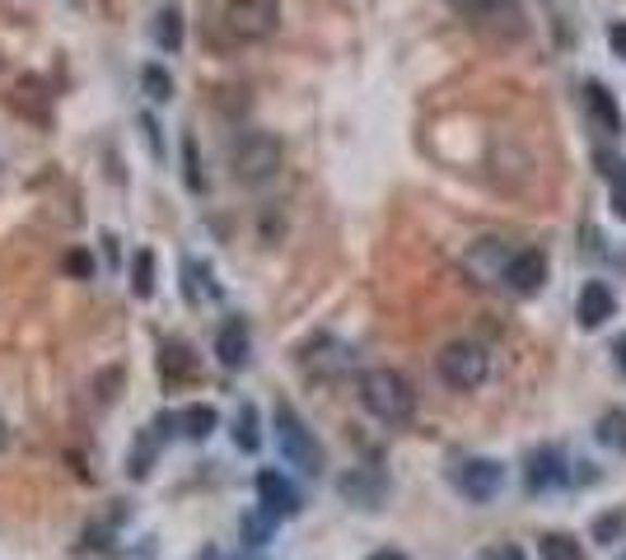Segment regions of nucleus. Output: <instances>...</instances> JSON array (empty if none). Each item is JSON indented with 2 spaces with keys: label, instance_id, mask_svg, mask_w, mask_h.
I'll use <instances>...</instances> for the list:
<instances>
[{
  "label": "nucleus",
  "instance_id": "obj_1",
  "mask_svg": "<svg viewBox=\"0 0 626 560\" xmlns=\"http://www.w3.org/2000/svg\"><path fill=\"white\" fill-rule=\"evenodd\" d=\"M360 402L370 416H379L384 425H402L416 411V393L398 369H365L360 373Z\"/></svg>",
  "mask_w": 626,
  "mask_h": 560
},
{
  "label": "nucleus",
  "instance_id": "obj_2",
  "mask_svg": "<svg viewBox=\"0 0 626 560\" xmlns=\"http://www.w3.org/2000/svg\"><path fill=\"white\" fill-rule=\"evenodd\" d=\"M272 430H276V448H280V458H286L290 467H300V472H323V448L318 440H313V430L300 420V411L286 407L280 402L276 407V420H272Z\"/></svg>",
  "mask_w": 626,
  "mask_h": 560
},
{
  "label": "nucleus",
  "instance_id": "obj_3",
  "mask_svg": "<svg viewBox=\"0 0 626 560\" xmlns=\"http://www.w3.org/2000/svg\"><path fill=\"white\" fill-rule=\"evenodd\" d=\"M435 365H440V379L449 387H459V393H473V387H481L487 373H491V360H487V351H481L477 341H449Z\"/></svg>",
  "mask_w": 626,
  "mask_h": 560
},
{
  "label": "nucleus",
  "instance_id": "obj_4",
  "mask_svg": "<svg viewBox=\"0 0 626 560\" xmlns=\"http://www.w3.org/2000/svg\"><path fill=\"white\" fill-rule=\"evenodd\" d=\"M276 168H280V140L276 136L248 131L239 145H234V178H239V182L258 187V182L276 178Z\"/></svg>",
  "mask_w": 626,
  "mask_h": 560
},
{
  "label": "nucleus",
  "instance_id": "obj_5",
  "mask_svg": "<svg viewBox=\"0 0 626 560\" xmlns=\"http://www.w3.org/2000/svg\"><path fill=\"white\" fill-rule=\"evenodd\" d=\"M467 24L491 42H519L528 34V20H524L519 0H481L477 10H467Z\"/></svg>",
  "mask_w": 626,
  "mask_h": 560
},
{
  "label": "nucleus",
  "instance_id": "obj_6",
  "mask_svg": "<svg viewBox=\"0 0 626 560\" xmlns=\"http://www.w3.org/2000/svg\"><path fill=\"white\" fill-rule=\"evenodd\" d=\"M280 24V5L276 0H229L225 5V28L243 42H262L272 38Z\"/></svg>",
  "mask_w": 626,
  "mask_h": 560
},
{
  "label": "nucleus",
  "instance_id": "obj_7",
  "mask_svg": "<svg viewBox=\"0 0 626 560\" xmlns=\"http://www.w3.org/2000/svg\"><path fill=\"white\" fill-rule=\"evenodd\" d=\"M453 481H459V491L467 495V500L487 505L491 495L500 491V481H505V467H500L496 458H467L459 472H453Z\"/></svg>",
  "mask_w": 626,
  "mask_h": 560
},
{
  "label": "nucleus",
  "instance_id": "obj_8",
  "mask_svg": "<svg viewBox=\"0 0 626 560\" xmlns=\"http://www.w3.org/2000/svg\"><path fill=\"white\" fill-rule=\"evenodd\" d=\"M347 369H351V351L341 341L318 336L304 346V373H313V379H341Z\"/></svg>",
  "mask_w": 626,
  "mask_h": 560
},
{
  "label": "nucleus",
  "instance_id": "obj_9",
  "mask_svg": "<svg viewBox=\"0 0 626 560\" xmlns=\"http://www.w3.org/2000/svg\"><path fill=\"white\" fill-rule=\"evenodd\" d=\"M500 280H505L514 294H534V290H542V280H547V257L538 253V247H519V253L505 262Z\"/></svg>",
  "mask_w": 626,
  "mask_h": 560
},
{
  "label": "nucleus",
  "instance_id": "obj_10",
  "mask_svg": "<svg viewBox=\"0 0 626 560\" xmlns=\"http://www.w3.org/2000/svg\"><path fill=\"white\" fill-rule=\"evenodd\" d=\"M258 500L267 509V519H295V513H300V491L280 472H272V467L258 472Z\"/></svg>",
  "mask_w": 626,
  "mask_h": 560
},
{
  "label": "nucleus",
  "instance_id": "obj_11",
  "mask_svg": "<svg viewBox=\"0 0 626 560\" xmlns=\"http://www.w3.org/2000/svg\"><path fill=\"white\" fill-rule=\"evenodd\" d=\"M561 481H566V458H561V448H538V454H528V467H524V486L542 495V491H556Z\"/></svg>",
  "mask_w": 626,
  "mask_h": 560
},
{
  "label": "nucleus",
  "instance_id": "obj_12",
  "mask_svg": "<svg viewBox=\"0 0 626 560\" xmlns=\"http://www.w3.org/2000/svg\"><path fill=\"white\" fill-rule=\"evenodd\" d=\"M617 314V300L613 290L603 285V280H589V285L580 290V304H575V318H580L585 332H599V327Z\"/></svg>",
  "mask_w": 626,
  "mask_h": 560
},
{
  "label": "nucleus",
  "instance_id": "obj_13",
  "mask_svg": "<svg viewBox=\"0 0 626 560\" xmlns=\"http://www.w3.org/2000/svg\"><path fill=\"white\" fill-rule=\"evenodd\" d=\"M585 107H589L593 127H599L603 136H622V107H617L613 93H608V85L589 80V85H585Z\"/></svg>",
  "mask_w": 626,
  "mask_h": 560
},
{
  "label": "nucleus",
  "instance_id": "obj_14",
  "mask_svg": "<svg viewBox=\"0 0 626 560\" xmlns=\"http://www.w3.org/2000/svg\"><path fill=\"white\" fill-rule=\"evenodd\" d=\"M248 351H253V336H248V322L243 318H229L215 336V355H221L225 369H243L248 365Z\"/></svg>",
  "mask_w": 626,
  "mask_h": 560
},
{
  "label": "nucleus",
  "instance_id": "obj_15",
  "mask_svg": "<svg viewBox=\"0 0 626 560\" xmlns=\"http://www.w3.org/2000/svg\"><path fill=\"white\" fill-rule=\"evenodd\" d=\"M341 495L355 505H379V495H384V481L379 476H370V472H351V476H341Z\"/></svg>",
  "mask_w": 626,
  "mask_h": 560
},
{
  "label": "nucleus",
  "instance_id": "obj_16",
  "mask_svg": "<svg viewBox=\"0 0 626 560\" xmlns=\"http://www.w3.org/2000/svg\"><path fill=\"white\" fill-rule=\"evenodd\" d=\"M234 444L243 448V454H258L262 448V430H258V407H239V416H234Z\"/></svg>",
  "mask_w": 626,
  "mask_h": 560
},
{
  "label": "nucleus",
  "instance_id": "obj_17",
  "mask_svg": "<svg viewBox=\"0 0 626 560\" xmlns=\"http://www.w3.org/2000/svg\"><path fill=\"white\" fill-rule=\"evenodd\" d=\"M538 551H542V560H585V547L571 533H542Z\"/></svg>",
  "mask_w": 626,
  "mask_h": 560
},
{
  "label": "nucleus",
  "instance_id": "obj_18",
  "mask_svg": "<svg viewBox=\"0 0 626 560\" xmlns=\"http://www.w3.org/2000/svg\"><path fill=\"white\" fill-rule=\"evenodd\" d=\"M593 434H599L603 448H617V454H626V411H603L599 425H593Z\"/></svg>",
  "mask_w": 626,
  "mask_h": 560
},
{
  "label": "nucleus",
  "instance_id": "obj_19",
  "mask_svg": "<svg viewBox=\"0 0 626 560\" xmlns=\"http://www.w3.org/2000/svg\"><path fill=\"white\" fill-rule=\"evenodd\" d=\"M154 42H160L164 52H178V47H183V14H178V5H168L160 14V24H154Z\"/></svg>",
  "mask_w": 626,
  "mask_h": 560
},
{
  "label": "nucleus",
  "instance_id": "obj_20",
  "mask_svg": "<svg viewBox=\"0 0 626 560\" xmlns=\"http://www.w3.org/2000/svg\"><path fill=\"white\" fill-rule=\"evenodd\" d=\"M132 290L140 294V300H150V294H154V253H146V247L132 257Z\"/></svg>",
  "mask_w": 626,
  "mask_h": 560
},
{
  "label": "nucleus",
  "instance_id": "obj_21",
  "mask_svg": "<svg viewBox=\"0 0 626 560\" xmlns=\"http://www.w3.org/2000/svg\"><path fill=\"white\" fill-rule=\"evenodd\" d=\"M140 85H146V93L154 103H168L174 99V80H168L164 66H146V75H140Z\"/></svg>",
  "mask_w": 626,
  "mask_h": 560
},
{
  "label": "nucleus",
  "instance_id": "obj_22",
  "mask_svg": "<svg viewBox=\"0 0 626 560\" xmlns=\"http://www.w3.org/2000/svg\"><path fill=\"white\" fill-rule=\"evenodd\" d=\"M211 430H215V411H211V407L183 411V434H187V440H206Z\"/></svg>",
  "mask_w": 626,
  "mask_h": 560
},
{
  "label": "nucleus",
  "instance_id": "obj_23",
  "mask_svg": "<svg viewBox=\"0 0 626 560\" xmlns=\"http://www.w3.org/2000/svg\"><path fill=\"white\" fill-rule=\"evenodd\" d=\"M187 365H192V360H187V346H183V341H168L164 355H160V373H164V379H183Z\"/></svg>",
  "mask_w": 626,
  "mask_h": 560
},
{
  "label": "nucleus",
  "instance_id": "obj_24",
  "mask_svg": "<svg viewBox=\"0 0 626 560\" xmlns=\"http://www.w3.org/2000/svg\"><path fill=\"white\" fill-rule=\"evenodd\" d=\"M183 154H187V187H192V192H201V187H206V178L197 174V140H192V136L183 140Z\"/></svg>",
  "mask_w": 626,
  "mask_h": 560
},
{
  "label": "nucleus",
  "instance_id": "obj_25",
  "mask_svg": "<svg viewBox=\"0 0 626 560\" xmlns=\"http://www.w3.org/2000/svg\"><path fill=\"white\" fill-rule=\"evenodd\" d=\"M622 527H626V513H608V519H599V527H593V537H599V542H613Z\"/></svg>",
  "mask_w": 626,
  "mask_h": 560
},
{
  "label": "nucleus",
  "instance_id": "obj_26",
  "mask_svg": "<svg viewBox=\"0 0 626 560\" xmlns=\"http://www.w3.org/2000/svg\"><path fill=\"white\" fill-rule=\"evenodd\" d=\"M613 215H617V220L626 225V178H617V182H613Z\"/></svg>",
  "mask_w": 626,
  "mask_h": 560
},
{
  "label": "nucleus",
  "instance_id": "obj_27",
  "mask_svg": "<svg viewBox=\"0 0 626 560\" xmlns=\"http://www.w3.org/2000/svg\"><path fill=\"white\" fill-rule=\"evenodd\" d=\"M608 42H613V52L626 61V24H613V28H608Z\"/></svg>",
  "mask_w": 626,
  "mask_h": 560
},
{
  "label": "nucleus",
  "instance_id": "obj_28",
  "mask_svg": "<svg viewBox=\"0 0 626 560\" xmlns=\"http://www.w3.org/2000/svg\"><path fill=\"white\" fill-rule=\"evenodd\" d=\"M66 267H71L75 276H93V262H89L85 253H71V257H66Z\"/></svg>",
  "mask_w": 626,
  "mask_h": 560
},
{
  "label": "nucleus",
  "instance_id": "obj_29",
  "mask_svg": "<svg viewBox=\"0 0 626 560\" xmlns=\"http://www.w3.org/2000/svg\"><path fill=\"white\" fill-rule=\"evenodd\" d=\"M487 560H524V551H519V547H496Z\"/></svg>",
  "mask_w": 626,
  "mask_h": 560
},
{
  "label": "nucleus",
  "instance_id": "obj_30",
  "mask_svg": "<svg viewBox=\"0 0 626 560\" xmlns=\"http://www.w3.org/2000/svg\"><path fill=\"white\" fill-rule=\"evenodd\" d=\"M613 360H617V369L626 373V336H617V341H613Z\"/></svg>",
  "mask_w": 626,
  "mask_h": 560
},
{
  "label": "nucleus",
  "instance_id": "obj_31",
  "mask_svg": "<svg viewBox=\"0 0 626 560\" xmlns=\"http://www.w3.org/2000/svg\"><path fill=\"white\" fill-rule=\"evenodd\" d=\"M449 5H453V10H463V14H467V10H477V5H481V0H449Z\"/></svg>",
  "mask_w": 626,
  "mask_h": 560
},
{
  "label": "nucleus",
  "instance_id": "obj_32",
  "mask_svg": "<svg viewBox=\"0 0 626 560\" xmlns=\"http://www.w3.org/2000/svg\"><path fill=\"white\" fill-rule=\"evenodd\" d=\"M370 560H406V556H402V551H374Z\"/></svg>",
  "mask_w": 626,
  "mask_h": 560
},
{
  "label": "nucleus",
  "instance_id": "obj_33",
  "mask_svg": "<svg viewBox=\"0 0 626 560\" xmlns=\"http://www.w3.org/2000/svg\"><path fill=\"white\" fill-rule=\"evenodd\" d=\"M5 440H10V430H5V420H0V448H5Z\"/></svg>",
  "mask_w": 626,
  "mask_h": 560
}]
</instances>
